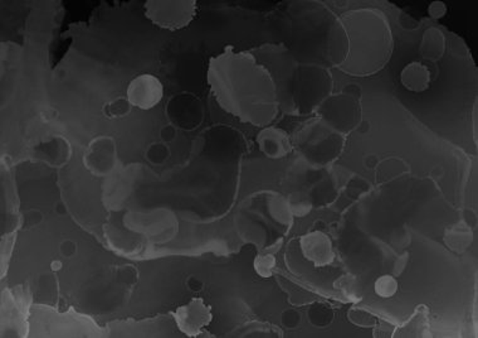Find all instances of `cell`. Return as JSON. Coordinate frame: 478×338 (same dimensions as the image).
Instances as JSON below:
<instances>
[{
    "instance_id": "obj_1",
    "label": "cell",
    "mask_w": 478,
    "mask_h": 338,
    "mask_svg": "<svg viewBox=\"0 0 478 338\" xmlns=\"http://www.w3.org/2000/svg\"><path fill=\"white\" fill-rule=\"evenodd\" d=\"M150 21L164 29L185 27L195 15V1H148L145 6Z\"/></svg>"
},
{
    "instance_id": "obj_8",
    "label": "cell",
    "mask_w": 478,
    "mask_h": 338,
    "mask_svg": "<svg viewBox=\"0 0 478 338\" xmlns=\"http://www.w3.org/2000/svg\"><path fill=\"white\" fill-rule=\"evenodd\" d=\"M422 53L432 60H438L439 56H442L444 49L443 35L436 29H430L424 35L423 43H422Z\"/></svg>"
},
{
    "instance_id": "obj_5",
    "label": "cell",
    "mask_w": 478,
    "mask_h": 338,
    "mask_svg": "<svg viewBox=\"0 0 478 338\" xmlns=\"http://www.w3.org/2000/svg\"><path fill=\"white\" fill-rule=\"evenodd\" d=\"M400 80L408 90L421 92L430 87V71L421 62L410 63L402 71Z\"/></svg>"
},
{
    "instance_id": "obj_4",
    "label": "cell",
    "mask_w": 478,
    "mask_h": 338,
    "mask_svg": "<svg viewBox=\"0 0 478 338\" xmlns=\"http://www.w3.org/2000/svg\"><path fill=\"white\" fill-rule=\"evenodd\" d=\"M300 245L303 256L308 262H314L316 267H325L334 262L333 244L321 231H312L302 236Z\"/></svg>"
},
{
    "instance_id": "obj_6",
    "label": "cell",
    "mask_w": 478,
    "mask_h": 338,
    "mask_svg": "<svg viewBox=\"0 0 478 338\" xmlns=\"http://www.w3.org/2000/svg\"><path fill=\"white\" fill-rule=\"evenodd\" d=\"M399 333L396 336L404 337H419V336H430L428 333V311L425 307H419L416 314L410 318L405 325L398 330Z\"/></svg>"
},
{
    "instance_id": "obj_11",
    "label": "cell",
    "mask_w": 478,
    "mask_h": 338,
    "mask_svg": "<svg viewBox=\"0 0 478 338\" xmlns=\"http://www.w3.org/2000/svg\"><path fill=\"white\" fill-rule=\"evenodd\" d=\"M428 12H430V15H432L434 19H439L445 14V6H444L443 3H441V1H434L433 4H430Z\"/></svg>"
},
{
    "instance_id": "obj_10",
    "label": "cell",
    "mask_w": 478,
    "mask_h": 338,
    "mask_svg": "<svg viewBox=\"0 0 478 338\" xmlns=\"http://www.w3.org/2000/svg\"><path fill=\"white\" fill-rule=\"evenodd\" d=\"M274 267H276V259L272 254H262L257 256L254 260V269L258 276L263 278H269L272 276Z\"/></svg>"
},
{
    "instance_id": "obj_9",
    "label": "cell",
    "mask_w": 478,
    "mask_h": 338,
    "mask_svg": "<svg viewBox=\"0 0 478 338\" xmlns=\"http://www.w3.org/2000/svg\"><path fill=\"white\" fill-rule=\"evenodd\" d=\"M398 290V282L391 276H382L375 282V293L382 298L393 297Z\"/></svg>"
},
{
    "instance_id": "obj_3",
    "label": "cell",
    "mask_w": 478,
    "mask_h": 338,
    "mask_svg": "<svg viewBox=\"0 0 478 338\" xmlns=\"http://www.w3.org/2000/svg\"><path fill=\"white\" fill-rule=\"evenodd\" d=\"M163 96V83L152 75L135 77L127 87V101L141 110H150L161 101Z\"/></svg>"
},
{
    "instance_id": "obj_2",
    "label": "cell",
    "mask_w": 478,
    "mask_h": 338,
    "mask_svg": "<svg viewBox=\"0 0 478 338\" xmlns=\"http://www.w3.org/2000/svg\"><path fill=\"white\" fill-rule=\"evenodd\" d=\"M171 314L174 316L179 330L191 337L198 336L202 330L212 322L211 307L205 305L200 298H195L183 307H179Z\"/></svg>"
},
{
    "instance_id": "obj_7",
    "label": "cell",
    "mask_w": 478,
    "mask_h": 338,
    "mask_svg": "<svg viewBox=\"0 0 478 338\" xmlns=\"http://www.w3.org/2000/svg\"><path fill=\"white\" fill-rule=\"evenodd\" d=\"M444 240L450 248H453V251L461 253L470 246L472 242V231L459 223L447 231Z\"/></svg>"
}]
</instances>
